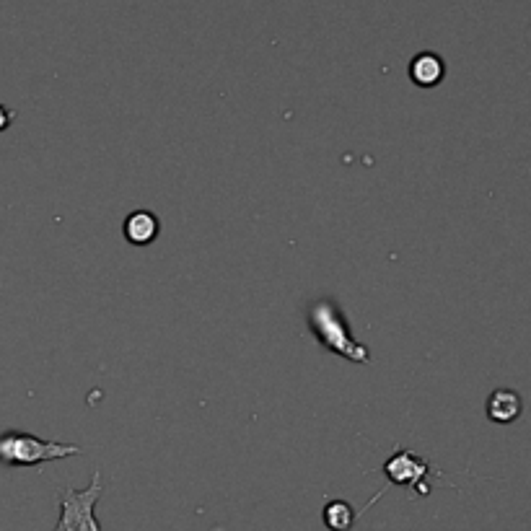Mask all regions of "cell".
Here are the masks:
<instances>
[{
  "mask_svg": "<svg viewBox=\"0 0 531 531\" xmlns=\"http://www.w3.org/2000/svg\"><path fill=\"white\" fill-rule=\"evenodd\" d=\"M8 122H11V112H8V109L0 107V130H6Z\"/></svg>",
  "mask_w": 531,
  "mask_h": 531,
  "instance_id": "9",
  "label": "cell"
},
{
  "mask_svg": "<svg viewBox=\"0 0 531 531\" xmlns=\"http://www.w3.org/2000/svg\"><path fill=\"white\" fill-rule=\"evenodd\" d=\"M443 73H446V65H443L441 57L433 55V52H423V55L415 57V60H412V65H410L412 81L418 83V86H423V89L438 86V83H441V78H443Z\"/></svg>",
  "mask_w": 531,
  "mask_h": 531,
  "instance_id": "7",
  "label": "cell"
},
{
  "mask_svg": "<svg viewBox=\"0 0 531 531\" xmlns=\"http://www.w3.org/2000/svg\"><path fill=\"white\" fill-rule=\"evenodd\" d=\"M102 495V475L94 472V480L86 490H63V513L57 521L55 531H102L99 521L94 519L96 500Z\"/></svg>",
  "mask_w": 531,
  "mask_h": 531,
  "instance_id": "3",
  "label": "cell"
},
{
  "mask_svg": "<svg viewBox=\"0 0 531 531\" xmlns=\"http://www.w3.org/2000/svg\"><path fill=\"white\" fill-rule=\"evenodd\" d=\"M322 519L329 531H350L355 524V511L345 500H332V503L324 506Z\"/></svg>",
  "mask_w": 531,
  "mask_h": 531,
  "instance_id": "8",
  "label": "cell"
},
{
  "mask_svg": "<svg viewBox=\"0 0 531 531\" xmlns=\"http://www.w3.org/2000/svg\"><path fill=\"white\" fill-rule=\"evenodd\" d=\"M159 228L161 223L156 215L148 213V210H135V213L127 215L125 239L130 244H135V247H146V244H151L159 236Z\"/></svg>",
  "mask_w": 531,
  "mask_h": 531,
  "instance_id": "5",
  "label": "cell"
},
{
  "mask_svg": "<svg viewBox=\"0 0 531 531\" xmlns=\"http://www.w3.org/2000/svg\"><path fill=\"white\" fill-rule=\"evenodd\" d=\"M521 410H524L521 397L516 392H511V389H498V392H493L490 399H487V418L493 420V423H513V420L521 418Z\"/></svg>",
  "mask_w": 531,
  "mask_h": 531,
  "instance_id": "6",
  "label": "cell"
},
{
  "mask_svg": "<svg viewBox=\"0 0 531 531\" xmlns=\"http://www.w3.org/2000/svg\"><path fill=\"white\" fill-rule=\"evenodd\" d=\"M384 472H386V477L394 482V485L407 487V485H415V482L423 480V475L428 472V464L415 459V456L407 454V451H399L392 462L386 464Z\"/></svg>",
  "mask_w": 531,
  "mask_h": 531,
  "instance_id": "4",
  "label": "cell"
},
{
  "mask_svg": "<svg viewBox=\"0 0 531 531\" xmlns=\"http://www.w3.org/2000/svg\"><path fill=\"white\" fill-rule=\"evenodd\" d=\"M81 454L78 446L42 441V438L26 436V433H3L0 436V462L8 467H39L52 459Z\"/></svg>",
  "mask_w": 531,
  "mask_h": 531,
  "instance_id": "1",
  "label": "cell"
},
{
  "mask_svg": "<svg viewBox=\"0 0 531 531\" xmlns=\"http://www.w3.org/2000/svg\"><path fill=\"white\" fill-rule=\"evenodd\" d=\"M309 327L324 348H329L332 353L345 355V358H350V361L355 363H368L366 348L350 340L348 324H345L340 311L329 304V301H319V304L309 311Z\"/></svg>",
  "mask_w": 531,
  "mask_h": 531,
  "instance_id": "2",
  "label": "cell"
}]
</instances>
